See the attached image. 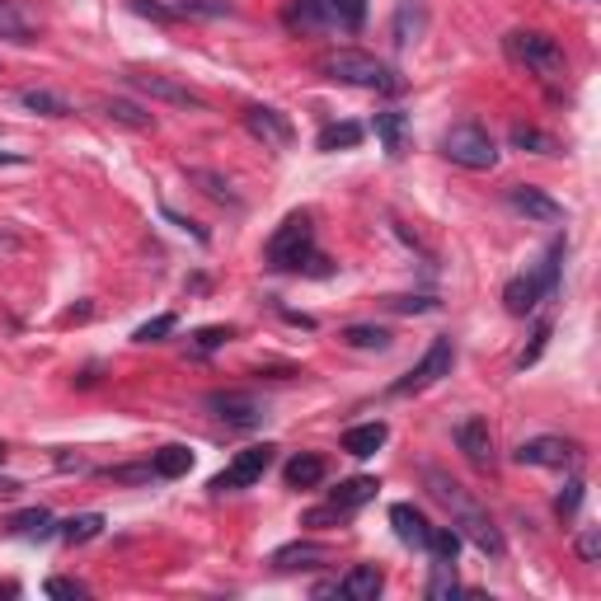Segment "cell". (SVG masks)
Instances as JSON below:
<instances>
[{"instance_id":"cell-45","label":"cell","mask_w":601,"mask_h":601,"mask_svg":"<svg viewBox=\"0 0 601 601\" xmlns=\"http://www.w3.org/2000/svg\"><path fill=\"white\" fill-rule=\"evenodd\" d=\"M0 461H6V447H0Z\"/></svg>"},{"instance_id":"cell-25","label":"cell","mask_w":601,"mask_h":601,"mask_svg":"<svg viewBox=\"0 0 601 601\" xmlns=\"http://www.w3.org/2000/svg\"><path fill=\"white\" fill-rule=\"evenodd\" d=\"M0 39H10V43H33V39H39L33 20L14 6V0H0Z\"/></svg>"},{"instance_id":"cell-4","label":"cell","mask_w":601,"mask_h":601,"mask_svg":"<svg viewBox=\"0 0 601 601\" xmlns=\"http://www.w3.org/2000/svg\"><path fill=\"white\" fill-rule=\"evenodd\" d=\"M559 259H564V240H555L550 250H545V259L536 263L532 273H517L503 287V306L512 310V315H532L545 296L555 292V282H559Z\"/></svg>"},{"instance_id":"cell-37","label":"cell","mask_w":601,"mask_h":601,"mask_svg":"<svg viewBox=\"0 0 601 601\" xmlns=\"http://www.w3.org/2000/svg\"><path fill=\"white\" fill-rule=\"evenodd\" d=\"M165 334H174V315H155V320L141 325V329L132 334V339H136V343H161Z\"/></svg>"},{"instance_id":"cell-19","label":"cell","mask_w":601,"mask_h":601,"mask_svg":"<svg viewBox=\"0 0 601 601\" xmlns=\"http://www.w3.org/2000/svg\"><path fill=\"white\" fill-rule=\"evenodd\" d=\"M385 437H391V428H385L381 418L358 423V428H348V433H343V451H348V456H358V461H367V456H376V451L385 447Z\"/></svg>"},{"instance_id":"cell-41","label":"cell","mask_w":601,"mask_h":601,"mask_svg":"<svg viewBox=\"0 0 601 601\" xmlns=\"http://www.w3.org/2000/svg\"><path fill=\"white\" fill-rule=\"evenodd\" d=\"M545 343H550V325H540V329H536V339H532V348H526L522 358H517V367H532V362L540 358V352H545Z\"/></svg>"},{"instance_id":"cell-26","label":"cell","mask_w":601,"mask_h":601,"mask_svg":"<svg viewBox=\"0 0 601 601\" xmlns=\"http://www.w3.org/2000/svg\"><path fill=\"white\" fill-rule=\"evenodd\" d=\"M151 470L161 474V480H179V474L193 470V451L179 447V441H174V447H161V451H155V461H151Z\"/></svg>"},{"instance_id":"cell-21","label":"cell","mask_w":601,"mask_h":601,"mask_svg":"<svg viewBox=\"0 0 601 601\" xmlns=\"http://www.w3.org/2000/svg\"><path fill=\"white\" fill-rule=\"evenodd\" d=\"M170 10V20H226L236 14L231 0H161Z\"/></svg>"},{"instance_id":"cell-13","label":"cell","mask_w":601,"mask_h":601,"mask_svg":"<svg viewBox=\"0 0 601 601\" xmlns=\"http://www.w3.org/2000/svg\"><path fill=\"white\" fill-rule=\"evenodd\" d=\"M207 409L217 414L221 423H231V428H259V423L269 418L263 400L240 395V391H217V395H207Z\"/></svg>"},{"instance_id":"cell-44","label":"cell","mask_w":601,"mask_h":601,"mask_svg":"<svg viewBox=\"0 0 601 601\" xmlns=\"http://www.w3.org/2000/svg\"><path fill=\"white\" fill-rule=\"evenodd\" d=\"M0 165H24V155H14V151H0Z\"/></svg>"},{"instance_id":"cell-2","label":"cell","mask_w":601,"mask_h":601,"mask_svg":"<svg viewBox=\"0 0 601 601\" xmlns=\"http://www.w3.org/2000/svg\"><path fill=\"white\" fill-rule=\"evenodd\" d=\"M367 0H287V29L296 33H358Z\"/></svg>"},{"instance_id":"cell-8","label":"cell","mask_w":601,"mask_h":601,"mask_svg":"<svg viewBox=\"0 0 601 601\" xmlns=\"http://www.w3.org/2000/svg\"><path fill=\"white\" fill-rule=\"evenodd\" d=\"M376 489H381V484L371 480V474H358V480H343L339 489L329 493V503H320V507H310V512H306V526H339V522H348L362 503L376 499Z\"/></svg>"},{"instance_id":"cell-33","label":"cell","mask_w":601,"mask_h":601,"mask_svg":"<svg viewBox=\"0 0 601 601\" xmlns=\"http://www.w3.org/2000/svg\"><path fill=\"white\" fill-rule=\"evenodd\" d=\"M358 141H362V128H358V122H329L315 146H320V151H348V146H358Z\"/></svg>"},{"instance_id":"cell-5","label":"cell","mask_w":601,"mask_h":601,"mask_svg":"<svg viewBox=\"0 0 601 601\" xmlns=\"http://www.w3.org/2000/svg\"><path fill=\"white\" fill-rule=\"evenodd\" d=\"M263 259H269V269H306V263H315V231H310V211H292L287 221L273 231L269 250H263Z\"/></svg>"},{"instance_id":"cell-17","label":"cell","mask_w":601,"mask_h":601,"mask_svg":"<svg viewBox=\"0 0 601 601\" xmlns=\"http://www.w3.org/2000/svg\"><path fill=\"white\" fill-rule=\"evenodd\" d=\"M381 588H385V573L376 569V564H352V569L343 573V582H339V597H348V601H376Z\"/></svg>"},{"instance_id":"cell-10","label":"cell","mask_w":601,"mask_h":601,"mask_svg":"<svg viewBox=\"0 0 601 601\" xmlns=\"http://www.w3.org/2000/svg\"><path fill=\"white\" fill-rule=\"evenodd\" d=\"M273 466V447L263 441V447H244L231 466H226L217 480H211V493H240V489H254L263 474Z\"/></svg>"},{"instance_id":"cell-31","label":"cell","mask_w":601,"mask_h":601,"mask_svg":"<svg viewBox=\"0 0 601 601\" xmlns=\"http://www.w3.org/2000/svg\"><path fill=\"white\" fill-rule=\"evenodd\" d=\"M99 532H103V517H99V512H80V517L62 522V540H66V545H85V540H95Z\"/></svg>"},{"instance_id":"cell-40","label":"cell","mask_w":601,"mask_h":601,"mask_svg":"<svg viewBox=\"0 0 601 601\" xmlns=\"http://www.w3.org/2000/svg\"><path fill=\"white\" fill-rule=\"evenodd\" d=\"M578 555L588 559V564H597V559H601V536H597V526H588V532L578 536Z\"/></svg>"},{"instance_id":"cell-29","label":"cell","mask_w":601,"mask_h":601,"mask_svg":"<svg viewBox=\"0 0 601 601\" xmlns=\"http://www.w3.org/2000/svg\"><path fill=\"white\" fill-rule=\"evenodd\" d=\"M428 597H433V601H451V597H461V582H456V564H447V559H433Z\"/></svg>"},{"instance_id":"cell-28","label":"cell","mask_w":601,"mask_h":601,"mask_svg":"<svg viewBox=\"0 0 601 601\" xmlns=\"http://www.w3.org/2000/svg\"><path fill=\"white\" fill-rule=\"evenodd\" d=\"M423 29V0H400V14H395V43L409 47Z\"/></svg>"},{"instance_id":"cell-15","label":"cell","mask_w":601,"mask_h":601,"mask_svg":"<svg viewBox=\"0 0 601 601\" xmlns=\"http://www.w3.org/2000/svg\"><path fill=\"white\" fill-rule=\"evenodd\" d=\"M456 447L466 451V461L470 466H480V470H493V433H489V418H466V423H456Z\"/></svg>"},{"instance_id":"cell-1","label":"cell","mask_w":601,"mask_h":601,"mask_svg":"<svg viewBox=\"0 0 601 601\" xmlns=\"http://www.w3.org/2000/svg\"><path fill=\"white\" fill-rule=\"evenodd\" d=\"M423 484H428V493L437 503H447L451 507V517H456V532H461V540H470L480 555H489V559H503L507 555V540H503V532L493 526V517L470 499V493L451 480L447 470H437V466H423Z\"/></svg>"},{"instance_id":"cell-39","label":"cell","mask_w":601,"mask_h":601,"mask_svg":"<svg viewBox=\"0 0 601 601\" xmlns=\"http://www.w3.org/2000/svg\"><path fill=\"white\" fill-rule=\"evenodd\" d=\"M391 310H404V315H414V310H437V300H433V296H395Z\"/></svg>"},{"instance_id":"cell-20","label":"cell","mask_w":601,"mask_h":601,"mask_svg":"<svg viewBox=\"0 0 601 601\" xmlns=\"http://www.w3.org/2000/svg\"><path fill=\"white\" fill-rule=\"evenodd\" d=\"M376 136H381V146H385V155H400L409 151V113H400V109H385V113H376Z\"/></svg>"},{"instance_id":"cell-24","label":"cell","mask_w":601,"mask_h":601,"mask_svg":"<svg viewBox=\"0 0 601 601\" xmlns=\"http://www.w3.org/2000/svg\"><path fill=\"white\" fill-rule=\"evenodd\" d=\"M99 113L113 118L118 128H132V132H151L155 128V118L146 109H136V103H128V99H99Z\"/></svg>"},{"instance_id":"cell-6","label":"cell","mask_w":601,"mask_h":601,"mask_svg":"<svg viewBox=\"0 0 601 601\" xmlns=\"http://www.w3.org/2000/svg\"><path fill=\"white\" fill-rule=\"evenodd\" d=\"M441 155L461 170H493L499 165V146H493V136L480 128V122H456V128H447V136H441Z\"/></svg>"},{"instance_id":"cell-35","label":"cell","mask_w":601,"mask_h":601,"mask_svg":"<svg viewBox=\"0 0 601 601\" xmlns=\"http://www.w3.org/2000/svg\"><path fill=\"white\" fill-rule=\"evenodd\" d=\"M512 146H517V151H536V155H555V151H559L555 136L526 128V122H517V128H512Z\"/></svg>"},{"instance_id":"cell-11","label":"cell","mask_w":601,"mask_h":601,"mask_svg":"<svg viewBox=\"0 0 601 601\" xmlns=\"http://www.w3.org/2000/svg\"><path fill=\"white\" fill-rule=\"evenodd\" d=\"M128 80H132V90L161 99V103H174V109H193V113L207 109V99H203L198 90H188V85H179L174 76H155V70H132Z\"/></svg>"},{"instance_id":"cell-32","label":"cell","mask_w":601,"mask_h":601,"mask_svg":"<svg viewBox=\"0 0 601 601\" xmlns=\"http://www.w3.org/2000/svg\"><path fill=\"white\" fill-rule=\"evenodd\" d=\"M20 103L33 113H43V118H66L70 113V103L62 95H52V90H20Z\"/></svg>"},{"instance_id":"cell-16","label":"cell","mask_w":601,"mask_h":601,"mask_svg":"<svg viewBox=\"0 0 601 601\" xmlns=\"http://www.w3.org/2000/svg\"><path fill=\"white\" fill-rule=\"evenodd\" d=\"M507 203L517 207L526 221H540V226H559V221H564V207H559V203H555V198H550V193H545V188L517 184V188L507 193Z\"/></svg>"},{"instance_id":"cell-9","label":"cell","mask_w":601,"mask_h":601,"mask_svg":"<svg viewBox=\"0 0 601 601\" xmlns=\"http://www.w3.org/2000/svg\"><path fill=\"white\" fill-rule=\"evenodd\" d=\"M451 367H456V343H451V339H433V348L423 352V358L391 385V395H418V391H428V385H437L441 376H451Z\"/></svg>"},{"instance_id":"cell-18","label":"cell","mask_w":601,"mask_h":601,"mask_svg":"<svg viewBox=\"0 0 601 601\" xmlns=\"http://www.w3.org/2000/svg\"><path fill=\"white\" fill-rule=\"evenodd\" d=\"M391 526H395V536L404 545H414V550H423V545H428V532H433V522L423 517L414 503H395L391 507Z\"/></svg>"},{"instance_id":"cell-22","label":"cell","mask_w":601,"mask_h":601,"mask_svg":"<svg viewBox=\"0 0 601 601\" xmlns=\"http://www.w3.org/2000/svg\"><path fill=\"white\" fill-rule=\"evenodd\" d=\"M329 550L325 545H310V540H296V545H282V550L273 555V569L292 573V569H315V564H325Z\"/></svg>"},{"instance_id":"cell-3","label":"cell","mask_w":601,"mask_h":601,"mask_svg":"<svg viewBox=\"0 0 601 601\" xmlns=\"http://www.w3.org/2000/svg\"><path fill=\"white\" fill-rule=\"evenodd\" d=\"M320 70L329 80H343V85H358V90H381V95H395L400 90V76L391 66H381L371 52H358V47H339L329 52L320 62Z\"/></svg>"},{"instance_id":"cell-7","label":"cell","mask_w":601,"mask_h":601,"mask_svg":"<svg viewBox=\"0 0 601 601\" xmlns=\"http://www.w3.org/2000/svg\"><path fill=\"white\" fill-rule=\"evenodd\" d=\"M507 57L540 70V76H564V66H569L564 62V47L540 29H512L507 33Z\"/></svg>"},{"instance_id":"cell-42","label":"cell","mask_w":601,"mask_h":601,"mask_svg":"<svg viewBox=\"0 0 601 601\" xmlns=\"http://www.w3.org/2000/svg\"><path fill=\"white\" fill-rule=\"evenodd\" d=\"M47 597H85V582H76V578H52V582H47Z\"/></svg>"},{"instance_id":"cell-27","label":"cell","mask_w":601,"mask_h":601,"mask_svg":"<svg viewBox=\"0 0 601 601\" xmlns=\"http://www.w3.org/2000/svg\"><path fill=\"white\" fill-rule=\"evenodd\" d=\"M343 343L348 348H367V352H385V348H391V329H381V325H348L343 329Z\"/></svg>"},{"instance_id":"cell-34","label":"cell","mask_w":601,"mask_h":601,"mask_svg":"<svg viewBox=\"0 0 601 601\" xmlns=\"http://www.w3.org/2000/svg\"><path fill=\"white\" fill-rule=\"evenodd\" d=\"M10 532L14 536H47L52 532V512L47 507H29L20 517H10Z\"/></svg>"},{"instance_id":"cell-36","label":"cell","mask_w":601,"mask_h":601,"mask_svg":"<svg viewBox=\"0 0 601 601\" xmlns=\"http://www.w3.org/2000/svg\"><path fill=\"white\" fill-rule=\"evenodd\" d=\"M193 184H203L207 188V198H217V203H231V207H240V198H236V188L221 179V174H211V170H193L188 174Z\"/></svg>"},{"instance_id":"cell-23","label":"cell","mask_w":601,"mask_h":601,"mask_svg":"<svg viewBox=\"0 0 601 601\" xmlns=\"http://www.w3.org/2000/svg\"><path fill=\"white\" fill-rule=\"evenodd\" d=\"M282 480H287V489H315L325 480V456H310V451L292 456L287 470H282Z\"/></svg>"},{"instance_id":"cell-12","label":"cell","mask_w":601,"mask_h":601,"mask_svg":"<svg viewBox=\"0 0 601 601\" xmlns=\"http://www.w3.org/2000/svg\"><path fill=\"white\" fill-rule=\"evenodd\" d=\"M522 466H540V470H573L578 466V447L564 437H532L517 447Z\"/></svg>"},{"instance_id":"cell-14","label":"cell","mask_w":601,"mask_h":601,"mask_svg":"<svg viewBox=\"0 0 601 601\" xmlns=\"http://www.w3.org/2000/svg\"><path fill=\"white\" fill-rule=\"evenodd\" d=\"M244 128H250V136H259L263 146H273V151H287L292 141H296L292 118H287V113H277V109H263V103H254V109H244Z\"/></svg>"},{"instance_id":"cell-38","label":"cell","mask_w":601,"mask_h":601,"mask_svg":"<svg viewBox=\"0 0 601 601\" xmlns=\"http://www.w3.org/2000/svg\"><path fill=\"white\" fill-rule=\"evenodd\" d=\"M578 507H582V480H569V484H564V493L555 499V512H559V517H573Z\"/></svg>"},{"instance_id":"cell-43","label":"cell","mask_w":601,"mask_h":601,"mask_svg":"<svg viewBox=\"0 0 601 601\" xmlns=\"http://www.w3.org/2000/svg\"><path fill=\"white\" fill-rule=\"evenodd\" d=\"M226 339H231V329H221V325H211L198 334V352H211V348H221Z\"/></svg>"},{"instance_id":"cell-30","label":"cell","mask_w":601,"mask_h":601,"mask_svg":"<svg viewBox=\"0 0 601 601\" xmlns=\"http://www.w3.org/2000/svg\"><path fill=\"white\" fill-rule=\"evenodd\" d=\"M433 559H447V564H456V555H461V532L456 526H433L428 532V545H423Z\"/></svg>"}]
</instances>
